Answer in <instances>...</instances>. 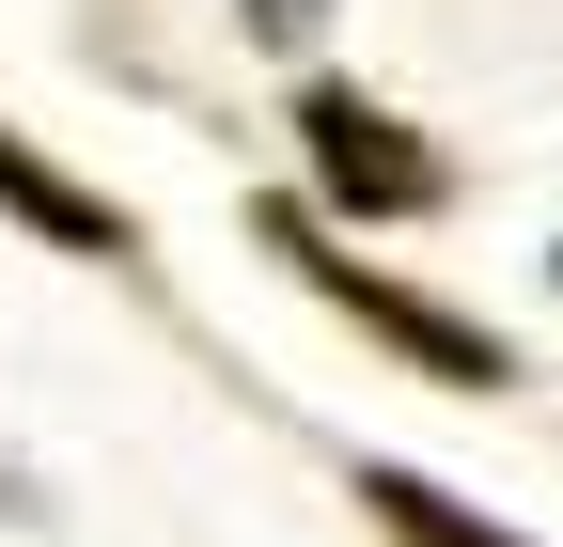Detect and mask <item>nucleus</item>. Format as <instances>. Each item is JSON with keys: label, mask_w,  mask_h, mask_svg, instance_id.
Here are the masks:
<instances>
[{"label": "nucleus", "mask_w": 563, "mask_h": 547, "mask_svg": "<svg viewBox=\"0 0 563 547\" xmlns=\"http://www.w3.org/2000/svg\"><path fill=\"white\" fill-rule=\"evenodd\" d=\"M298 142H313V188L344 203V220H422V203L454 188L422 125H391L376 94H344V79H313V94H298Z\"/></svg>", "instance_id": "f257e3e1"}, {"label": "nucleus", "mask_w": 563, "mask_h": 547, "mask_svg": "<svg viewBox=\"0 0 563 547\" xmlns=\"http://www.w3.org/2000/svg\"><path fill=\"white\" fill-rule=\"evenodd\" d=\"M266 235H282V250H298V266H313V282H329L344 313H361V328H376V345H391V360H422V376H454V391H501V376H517V360H501V345H485V328H470V313H439V298H407V282H376V266H344V250H329V235L298 220V203H266Z\"/></svg>", "instance_id": "f03ea898"}, {"label": "nucleus", "mask_w": 563, "mask_h": 547, "mask_svg": "<svg viewBox=\"0 0 563 547\" xmlns=\"http://www.w3.org/2000/svg\"><path fill=\"white\" fill-rule=\"evenodd\" d=\"M0 203H16V220H32L47 250H125V220H110L95 188H63V172H47V157L16 142V125H0Z\"/></svg>", "instance_id": "7ed1b4c3"}, {"label": "nucleus", "mask_w": 563, "mask_h": 547, "mask_svg": "<svg viewBox=\"0 0 563 547\" xmlns=\"http://www.w3.org/2000/svg\"><path fill=\"white\" fill-rule=\"evenodd\" d=\"M361 501H376V532H407V547H517L501 516H470V501H439L422 469H361Z\"/></svg>", "instance_id": "20e7f679"}, {"label": "nucleus", "mask_w": 563, "mask_h": 547, "mask_svg": "<svg viewBox=\"0 0 563 547\" xmlns=\"http://www.w3.org/2000/svg\"><path fill=\"white\" fill-rule=\"evenodd\" d=\"M235 16H251L266 47H313V16H329V0H235Z\"/></svg>", "instance_id": "39448f33"}, {"label": "nucleus", "mask_w": 563, "mask_h": 547, "mask_svg": "<svg viewBox=\"0 0 563 547\" xmlns=\"http://www.w3.org/2000/svg\"><path fill=\"white\" fill-rule=\"evenodd\" d=\"M0 501H16V485H0Z\"/></svg>", "instance_id": "423d86ee"}]
</instances>
